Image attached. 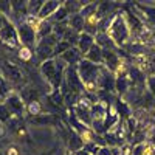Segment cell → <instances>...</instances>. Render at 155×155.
Returning a JSON list of instances; mask_svg holds the SVG:
<instances>
[{
	"label": "cell",
	"mask_w": 155,
	"mask_h": 155,
	"mask_svg": "<svg viewBox=\"0 0 155 155\" xmlns=\"http://www.w3.org/2000/svg\"><path fill=\"white\" fill-rule=\"evenodd\" d=\"M59 58L67 64V67H76L78 64L84 59V56L81 54V51H79L78 47H71L68 51H65V53H64L62 56H59Z\"/></svg>",
	"instance_id": "8fae6325"
},
{
	"label": "cell",
	"mask_w": 155,
	"mask_h": 155,
	"mask_svg": "<svg viewBox=\"0 0 155 155\" xmlns=\"http://www.w3.org/2000/svg\"><path fill=\"white\" fill-rule=\"evenodd\" d=\"M61 39L56 36V34H50L48 37H44L37 42L36 48H34V54H36V59L39 62H47L50 59L54 58V50H56V45Z\"/></svg>",
	"instance_id": "277c9868"
},
{
	"label": "cell",
	"mask_w": 155,
	"mask_h": 155,
	"mask_svg": "<svg viewBox=\"0 0 155 155\" xmlns=\"http://www.w3.org/2000/svg\"><path fill=\"white\" fill-rule=\"evenodd\" d=\"M113 109H115L116 113H118V116H120L121 121H126L127 118H130V116H132L130 106H129L123 98H118V96L115 98V101H113Z\"/></svg>",
	"instance_id": "4fadbf2b"
},
{
	"label": "cell",
	"mask_w": 155,
	"mask_h": 155,
	"mask_svg": "<svg viewBox=\"0 0 155 155\" xmlns=\"http://www.w3.org/2000/svg\"><path fill=\"white\" fill-rule=\"evenodd\" d=\"M84 140L78 135L71 127H68V152L70 153H76L78 150L84 149Z\"/></svg>",
	"instance_id": "9a60e30c"
},
{
	"label": "cell",
	"mask_w": 155,
	"mask_h": 155,
	"mask_svg": "<svg viewBox=\"0 0 155 155\" xmlns=\"http://www.w3.org/2000/svg\"><path fill=\"white\" fill-rule=\"evenodd\" d=\"M102 65H96L93 62H88L85 59H82L78 64V74H79L81 81L85 87L87 92H96V85H98V78L101 73Z\"/></svg>",
	"instance_id": "3957f363"
},
{
	"label": "cell",
	"mask_w": 155,
	"mask_h": 155,
	"mask_svg": "<svg viewBox=\"0 0 155 155\" xmlns=\"http://www.w3.org/2000/svg\"><path fill=\"white\" fill-rule=\"evenodd\" d=\"M31 51H33V50H30V48H27V47H22V48L19 50V58L23 59V61L30 59V58H31Z\"/></svg>",
	"instance_id": "e575fe53"
},
{
	"label": "cell",
	"mask_w": 155,
	"mask_h": 155,
	"mask_svg": "<svg viewBox=\"0 0 155 155\" xmlns=\"http://www.w3.org/2000/svg\"><path fill=\"white\" fill-rule=\"evenodd\" d=\"M96 90H102V92H107V93L116 92V74L109 71L104 65H102L99 78H98Z\"/></svg>",
	"instance_id": "ba28073f"
},
{
	"label": "cell",
	"mask_w": 155,
	"mask_h": 155,
	"mask_svg": "<svg viewBox=\"0 0 155 155\" xmlns=\"http://www.w3.org/2000/svg\"><path fill=\"white\" fill-rule=\"evenodd\" d=\"M73 155H90L87 150H84V149H81V150H78L76 153H73Z\"/></svg>",
	"instance_id": "ab89813d"
},
{
	"label": "cell",
	"mask_w": 155,
	"mask_h": 155,
	"mask_svg": "<svg viewBox=\"0 0 155 155\" xmlns=\"http://www.w3.org/2000/svg\"><path fill=\"white\" fill-rule=\"evenodd\" d=\"M85 61L88 62H93L96 65H102V62H104V56H102V48H99L96 44L88 50V53L84 56Z\"/></svg>",
	"instance_id": "e0dca14e"
},
{
	"label": "cell",
	"mask_w": 155,
	"mask_h": 155,
	"mask_svg": "<svg viewBox=\"0 0 155 155\" xmlns=\"http://www.w3.org/2000/svg\"><path fill=\"white\" fill-rule=\"evenodd\" d=\"M11 118H12L11 112L8 110V107L2 102V104H0V123H8Z\"/></svg>",
	"instance_id": "4dcf8cb0"
},
{
	"label": "cell",
	"mask_w": 155,
	"mask_h": 155,
	"mask_svg": "<svg viewBox=\"0 0 155 155\" xmlns=\"http://www.w3.org/2000/svg\"><path fill=\"white\" fill-rule=\"evenodd\" d=\"M65 70H67V64L61 58H53V59L44 62L41 65V71H42L44 78L48 81V84L51 85L53 90L61 88Z\"/></svg>",
	"instance_id": "6da1fadb"
},
{
	"label": "cell",
	"mask_w": 155,
	"mask_h": 155,
	"mask_svg": "<svg viewBox=\"0 0 155 155\" xmlns=\"http://www.w3.org/2000/svg\"><path fill=\"white\" fill-rule=\"evenodd\" d=\"M2 44H3V42H2V41H0V45H2Z\"/></svg>",
	"instance_id": "b9f144b4"
},
{
	"label": "cell",
	"mask_w": 155,
	"mask_h": 155,
	"mask_svg": "<svg viewBox=\"0 0 155 155\" xmlns=\"http://www.w3.org/2000/svg\"><path fill=\"white\" fill-rule=\"evenodd\" d=\"M48 99H50V102H53L58 109H64V107H65V101H64V95L61 92V88L51 90V93L48 95Z\"/></svg>",
	"instance_id": "d4e9b609"
},
{
	"label": "cell",
	"mask_w": 155,
	"mask_h": 155,
	"mask_svg": "<svg viewBox=\"0 0 155 155\" xmlns=\"http://www.w3.org/2000/svg\"><path fill=\"white\" fill-rule=\"evenodd\" d=\"M61 2L58 0H48V2H44L42 8H41V12H39V19L41 20H48L54 12L61 8Z\"/></svg>",
	"instance_id": "7c38bea8"
},
{
	"label": "cell",
	"mask_w": 155,
	"mask_h": 155,
	"mask_svg": "<svg viewBox=\"0 0 155 155\" xmlns=\"http://www.w3.org/2000/svg\"><path fill=\"white\" fill-rule=\"evenodd\" d=\"M53 27L54 25L51 23L50 20H41L39 27L36 28V34H37V42L44 37H48L50 34H53Z\"/></svg>",
	"instance_id": "44dd1931"
},
{
	"label": "cell",
	"mask_w": 155,
	"mask_h": 155,
	"mask_svg": "<svg viewBox=\"0 0 155 155\" xmlns=\"http://www.w3.org/2000/svg\"><path fill=\"white\" fill-rule=\"evenodd\" d=\"M132 87V82L129 76H116V92L120 96H124Z\"/></svg>",
	"instance_id": "603a6c76"
},
{
	"label": "cell",
	"mask_w": 155,
	"mask_h": 155,
	"mask_svg": "<svg viewBox=\"0 0 155 155\" xmlns=\"http://www.w3.org/2000/svg\"><path fill=\"white\" fill-rule=\"evenodd\" d=\"M2 101H3V98H2V96H0V104H2Z\"/></svg>",
	"instance_id": "60d3db41"
},
{
	"label": "cell",
	"mask_w": 155,
	"mask_h": 155,
	"mask_svg": "<svg viewBox=\"0 0 155 155\" xmlns=\"http://www.w3.org/2000/svg\"><path fill=\"white\" fill-rule=\"evenodd\" d=\"M0 41L8 47H19L20 41H19V34H17V28L16 25L11 20L0 30Z\"/></svg>",
	"instance_id": "9c48e42d"
},
{
	"label": "cell",
	"mask_w": 155,
	"mask_h": 155,
	"mask_svg": "<svg viewBox=\"0 0 155 155\" xmlns=\"http://www.w3.org/2000/svg\"><path fill=\"white\" fill-rule=\"evenodd\" d=\"M98 155H112V147H109V146L99 147V152H98Z\"/></svg>",
	"instance_id": "8d00e7d4"
},
{
	"label": "cell",
	"mask_w": 155,
	"mask_h": 155,
	"mask_svg": "<svg viewBox=\"0 0 155 155\" xmlns=\"http://www.w3.org/2000/svg\"><path fill=\"white\" fill-rule=\"evenodd\" d=\"M73 45H70L68 42H65V41H59L58 42V45H56V50H54V58H59V56H62L65 51H68L70 48H71Z\"/></svg>",
	"instance_id": "f546056e"
},
{
	"label": "cell",
	"mask_w": 155,
	"mask_h": 155,
	"mask_svg": "<svg viewBox=\"0 0 155 155\" xmlns=\"http://www.w3.org/2000/svg\"><path fill=\"white\" fill-rule=\"evenodd\" d=\"M92 107H93V102L84 95L79 101H78V104L71 109V112L76 115V118L79 120L84 126H87V127H90V129H92V123H93Z\"/></svg>",
	"instance_id": "5b68a950"
},
{
	"label": "cell",
	"mask_w": 155,
	"mask_h": 155,
	"mask_svg": "<svg viewBox=\"0 0 155 155\" xmlns=\"http://www.w3.org/2000/svg\"><path fill=\"white\" fill-rule=\"evenodd\" d=\"M95 44L102 50H115L116 48L115 42L110 39V36L107 33H98L95 36Z\"/></svg>",
	"instance_id": "ac0fdd59"
},
{
	"label": "cell",
	"mask_w": 155,
	"mask_h": 155,
	"mask_svg": "<svg viewBox=\"0 0 155 155\" xmlns=\"http://www.w3.org/2000/svg\"><path fill=\"white\" fill-rule=\"evenodd\" d=\"M3 76H6L8 79L11 81H14V82H19L22 81V73L20 70L16 67V65H12V64H6V65H3Z\"/></svg>",
	"instance_id": "cb8c5ba5"
},
{
	"label": "cell",
	"mask_w": 155,
	"mask_h": 155,
	"mask_svg": "<svg viewBox=\"0 0 155 155\" xmlns=\"http://www.w3.org/2000/svg\"><path fill=\"white\" fill-rule=\"evenodd\" d=\"M146 85H147V90L149 93L155 98V74H150L147 79H146Z\"/></svg>",
	"instance_id": "836d02e7"
},
{
	"label": "cell",
	"mask_w": 155,
	"mask_h": 155,
	"mask_svg": "<svg viewBox=\"0 0 155 155\" xmlns=\"http://www.w3.org/2000/svg\"><path fill=\"white\" fill-rule=\"evenodd\" d=\"M67 23H68V27L71 28V30H74L76 33H84V25H85V20H84V17L81 16V12H78V14H73V16H70L68 17V20H67Z\"/></svg>",
	"instance_id": "7402d4cb"
},
{
	"label": "cell",
	"mask_w": 155,
	"mask_h": 155,
	"mask_svg": "<svg viewBox=\"0 0 155 155\" xmlns=\"http://www.w3.org/2000/svg\"><path fill=\"white\" fill-rule=\"evenodd\" d=\"M28 121L31 124H56L59 123V118L56 115H50V113H42L37 116H28Z\"/></svg>",
	"instance_id": "d6986e66"
},
{
	"label": "cell",
	"mask_w": 155,
	"mask_h": 155,
	"mask_svg": "<svg viewBox=\"0 0 155 155\" xmlns=\"http://www.w3.org/2000/svg\"><path fill=\"white\" fill-rule=\"evenodd\" d=\"M115 6H116V5L109 3V2H101V3H98V9H96V17H98V20H99V19L110 17V16H115L116 12L112 9V8H115Z\"/></svg>",
	"instance_id": "ffe728a7"
},
{
	"label": "cell",
	"mask_w": 155,
	"mask_h": 155,
	"mask_svg": "<svg viewBox=\"0 0 155 155\" xmlns=\"http://www.w3.org/2000/svg\"><path fill=\"white\" fill-rule=\"evenodd\" d=\"M8 22H9V19H8L6 16H3L2 12H0V30H2V28L5 27V25H6Z\"/></svg>",
	"instance_id": "74e56055"
},
{
	"label": "cell",
	"mask_w": 155,
	"mask_h": 155,
	"mask_svg": "<svg viewBox=\"0 0 155 155\" xmlns=\"http://www.w3.org/2000/svg\"><path fill=\"white\" fill-rule=\"evenodd\" d=\"M107 34L110 36V39L115 42L116 47H124L127 41L130 39V30H129V25H127V20H126V16L123 11L116 12Z\"/></svg>",
	"instance_id": "7a4b0ae2"
},
{
	"label": "cell",
	"mask_w": 155,
	"mask_h": 155,
	"mask_svg": "<svg viewBox=\"0 0 155 155\" xmlns=\"http://www.w3.org/2000/svg\"><path fill=\"white\" fill-rule=\"evenodd\" d=\"M6 155H19V150H17V147H16V146H11V147L8 149Z\"/></svg>",
	"instance_id": "f35d334b"
},
{
	"label": "cell",
	"mask_w": 155,
	"mask_h": 155,
	"mask_svg": "<svg viewBox=\"0 0 155 155\" xmlns=\"http://www.w3.org/2000/svg\"><path fill=\"white\" fill-rule=\"evenodd\" d=\"M3 104L8 107V110L14 118H23L25 112H27V104L23 102L22 96L16 92H9L3 99Z\"/></svg>",
	"instance_id": "52a82bcc"
},
{
	"label": "cell",
	"mask_w": 155,
	"mask_h": 155,
	"mask_svg": "<svg viewBox=\"0 0 155 155\" xmlns=\"http://www.w3.org/2000/svg\"><path fill=\"white\" fill-rule=\"evenodd\" d=\"M93 45H95V37L90 36V34H87V33H81L79 41H78V45H76L78 48H79L81 54L85 56V54L88 53V50L92 48Z\"/></svg>",
	"instance_id": "2e32d148"
},
{
	"label": "cell",
	"mask_w": 155,
	"mask_h": 155,
	"mask_svg": "<svg viewBox=\"0 0 155 155\" xmlns=\"http://www.w3.org/2000/svg\"><path fill=\"white\" fill-rule=\"evenodd\" d=\"M44 2H37V0H31L27 3V16H33V17H39Z\"/></svg>",
	"instance_id": "484cf974"
},
{
	"label": "cell",
	"mask_w": 155,
	"mask_h": 155,
	"mask_svg": "<svg viewBox=\"0 0 155 155\" xmlns=\"http://www.w3.org/2000/svg\"><path fill=\"white\" fill-rule=\"evenodd\" d=\"M96 9H98V3L87 2L84 5V8L81 9V16L82 17H88V16H92V14H96Z\"/></svg>",
	"instance_id": "f1b7e54d"
},
{
	"label": "cell",
	"mask_w": 155,
	"mask_h": 155,
	"mask_svg": "<svg viewBox=\"0 0 155 155\" xmlns=\"http://www.w3.org/2000/svg\"><path fill=\"white\" fill-rule=\"evenodd\" d=\"M146 143V141H144ZM144 143L141 144H132L134 149H132V155H143L144 153Z\"/></svg>",
	"instance_id": "d590c367"
},
{
	"label": "cell",
	"mask_w": 155,
	"mask_h": 155,
	"mask_svg": "<svg viewBox=\"0 0 155 155\" xmlns=\"http://www.w3.org/2000/svg\"><path fill=\"white\" fill-rule=\"evenodd\" d=\"M27 112L30 116H37V115H42L44 113V107L41 104V101H33L30 104H27Z\"/></svg>",
	"instance_id": "83f0119b"
},
{
	"label": "cell",
	"mask_w": 155,
	"mask_h": 155,
	"mask_svg": "<svg viewBox=\"0 0 155 155\" xmlns=\"http://www.w3.org/2000/svg\"><path fill=\"white\" fill-rule=\"evenodd\" d=\"M0 12H2L3 16H6V17L9 19V17H11V14H12V6H11V2L2 0V2H0Z\"/></svg>",
	"instance_id": "1f68e13d"
},
{
	"label": "cell",
	"mask_w": 155,
	"mask_h": 155,
	"mask_svg": "<svg viewBox=\"0 0 155 155\" xmlns=\"http://www.w3.org/2000/svg\"><path fill=\"white\" fill-rule=\"evenodd\" d=\"M109 112V104L102 101H98L93 104L92 107V116H93V123H104L106 121V116Z\"/></svg>",
	"instance_id": "5bb4252c"
},
{
	"label": "cell",
	"mask_w": 155,
	"mask_h": 155,
	"mask_svg": "<svg viewBox=\"0 0 155 155\" xmlns=\"http://www.w3.org/2000/svg\"><path fill=\"white\" fill-rule=\"evenodd\" d=\"M17 28V34H19V41L23 47H27L30 50H34L36 45H37V34H36V30L28 25L27 22H20L16 25Z\"/></svg>",
	"instance_id": "8992f818"
},
{
	"label": "cell",
	"mask_w": 155,
	"mask_h": 155,
	"mask_svg": "<svg viewBox=\"0 0 155 155\" xmlns=\"http://www.w3.org/2000/svg\"><path fill=\"white\" fill-rule=\"evenodd\" d=\"M102 56H104V62H102V65H104L109 71L116 74L118 68L121 67V64L124 62V61H121L120 54L116 53L115 50H102Z\"/></svg>",
	"instance_id": "30bf717a"
},
{
	"label": "cell",
	"mask_w": 155,
	"mask_h": 155,
	"mask_svg": "<svg viewBox=\"0 0 155 155\" xmlns=\"http://www.w3.org/2000/svg\"><path fill=\"white\" fill-rule=\"evenodd\" d=\"M87 2L81 3V2H73V0H68V2H64V6H65V9L68 11V14L73 16V14H78V12H81V9L84 8Z\"/></svg>",
	"instance_id": "4316f807"
},
{
	"label": "cell",
	"mask_w": 155,
	"mask_h": 155,
	"mask_svg": "<svg viewBox=\"0 0 155 155\" xmlns=\"http://www.w3.org/2000/svg\"><path fill=\"white\" fill-rule=\"evenodd\" d=\"M99 147H101V146H98L96 143H85V144H84V150H87L90 155H98Z\"/></svg>",
	"instance_id": "d6a6232c"
}]
</instances>
